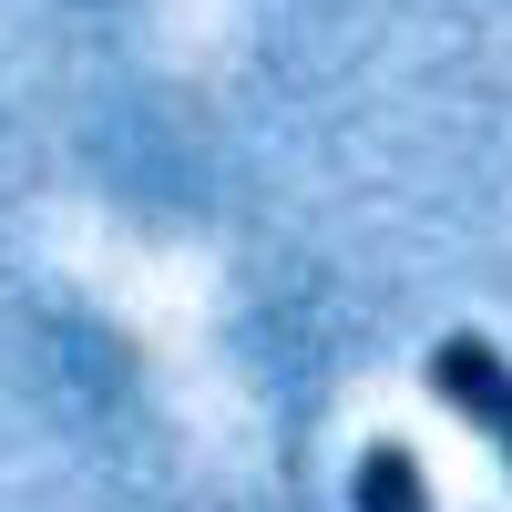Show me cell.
<instances>
[{
    "label": "cell",
    "mask_w": 512,
    "mask_h": 512,
    "mask_svg": "<svg viewBox=\"0 0 512 512\" xmlns=\"http://www.w3.org/2000/svg\"><path fill=\"white\" fill-rule=\"evenodd\" d=\"M349 512H431V472L410 441H369L349 472Z\"/></svg>",
    "instance_id": "2"
},
{
    "label": "cell",
    "mask_w": 512,
    "mask_h": 512,
    "mask_svg": "<svg viewBox=\"0 0 512 512\" xmlns=\"http://www.w3.org/2000/svg\"><path fill=\"white\" fill-rule=\"evenodd\" d=\"M431 390H441L461 420H472V431L502 451V472H512V359L492 349L482 328H451L441 349H431Z\"/></svg>",
    "instance_id": "1"
}]
</instances>
